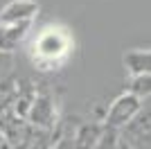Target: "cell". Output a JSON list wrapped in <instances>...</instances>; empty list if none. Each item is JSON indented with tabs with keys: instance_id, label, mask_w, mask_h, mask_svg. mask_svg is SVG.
Returning a JSON list of instances; mask_svg holds the SVG:
<instances>
[{
	"instance_id": "cell-10",
	"label": "cell",
	"mask_w": 151,
	"mask_h": 149,
	"mask_svg": "<svg viewBox=\"0 0 151 149\" xmlns=\"http://www.w3.org/2000/svg\"><path fill=\"white\" fill-rule=\"evenodd\" d=\"M95 149H122V145H120V131L106 129Z\"/></svg>"
},
{
	"instance_id": "cell-8",
	"label": "cell",
	"mask_w": 151,
	"mask_h": 149,
	"mask_svg": "<svg viewBox=\"0 0 151 149\" xmlns=\"http://www.w3.org/2000/svg\"><path fill=\"white\" fill-rule=\"evenodd\" d=\"M124 68H126V72L131 74V77L151 74V48L124 52Z\"/></svg>"
},
{
	"instance_id": "cell-5",
	"label": "cell",
	"mask_w": 151,
	"mask_h": 149,
	"mask_svg": "<svg viewBox=\"0 0 151 149\" xmlns=\"http://www.w3.org/2000/svg\"><path fill=\"white\" fill-rule=\"evenodd\" d=\"M38 16V2L34 0H12L0 14V23H34Z\"/></svg>"
},
{
	"instance_id": "cell-3",
	"label": "cell",
	"mask_w": 151,
	"mask_h": 149,
	"mask_svg": "<svg viewBox=\"0 0 151 149\" xmlns=\"http://www.w3.org/2000/svg\"><path fill=\"white\" fill-rule=\"evenodd\" d=\"M140 106H142V97H138L131 90L122 93L120 97L113 99V104L108 106L106 115H104V127L113 129V131H122L126 124L138 115Z\"/></svg>"
},
{
	"instance_id": "cell-1",
	"label": "cell",
	"mask_w": 151,
	"mask_h": 149,
	"mask_svg": "<svg viewBox=\"0 0 151 149\" xmlns=\"http://www.w3.org/2000/svg\"><path fill=\"white\" fill-rule=\"evenodd\" d=\"M70 52V36L61 27H47L34 38V48H32V56L34 63H38L41 68H54L68 56Z\"/></svg>"
},
{
	"instance_id": "cell-7",
	"label": "cell",
	"mask_w": 151,
	"mask_h": 149,
	"mask_svg": "<svg viewBox=\"0 0 151 149\" xmlns=\"http://www.w3.org/2000/svg\"><path fill=\"white\" fill-rule=\"evenodd\" d=\"M32 30V23H12L0 25V52H14L23 41L27 32Z\"/></svg>"
},
{
	"instance_id": "cell-4",
	"label": "cell",
	"mask_w": 151,
	"mask_h": 149,
	"mask_svg": "<svg viewBox=\"0 0 151 149\" xmlns=\"http://www.w3.org/2000/svg\"><path fill=\"white\" fill-rule=\"evenodd\" d=\"M25 120L32 127H36V129L52 131L54 124H57V102H54V97L50 93H45V90L36 93Z\"/></svg>"
},
{
	"instance_id": "cell-6",
	"label": "cell",
	"mask_w": 151,
	"mask_h": 149,
	"mask_svg": "<svg viewBox=\"0 0 151 149\" xmlns=\"http://www.w3.org/2000/svg\"><path fill=\"white\" fill-rule=\"evenodd\" d=\"M104 122H86L72 133V149H95L104 136Z\"/></svg>"
},
{
	"instance_id": "cell-2",
	"label": "cell",
	"mask_w": 151,
	"mask_h": 149,
	"mask_svg": "<svg viewBox=\"0 0 151 149\" xmlns=\"http://www.w3.org/2000/svg\"><path fill=\"white\" fill-rule=\"evenodd\" d=\"M120 138L131 149H151V97L142 99L138 115L120 131Z\"/></svg>"
},
{
	"instance_id": "cell-9",
	"label": "cell",
	"mask_w": 151,
	"mask_h": 149,
	"mask_svg": "<svg viewBox=\"0 0 151 149\" xmlns=\"http://www.w3.org/2000/svg\"><path fill=\"white\" fill-rule=\"evenodd\" d=\"M126 90L135 93L138 97H142V99L151 97V74H140V77H131V81H129V88H126Z\"/></svg>"
}]
</instances>
